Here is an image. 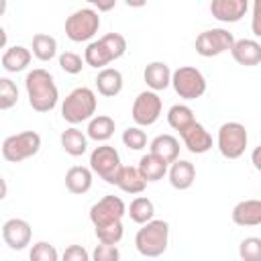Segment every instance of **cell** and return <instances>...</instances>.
Masks as SVG:
<instances>
[{
	"label": "cell",
	"mask_w": 261,
	"mask_h": 261,
	"mask_svg": "<svg viewBox=\"0 0 261 261\" xmlns=\"http://www.w3.org/2000/svg\"><path fill=\"white\" fill-rule=\"evenodd\" d=\"M24 90L29 98V106L35 112H51L59 102V90L53 75L43 69H31L24 77Z\"/></svg>",
	"instance_id": "1"
},
{
	"label": "cell",
	"mask_w": 261,
	"mask_h": 261,
	"mask_svg": "<svg viewBox=\"0 0 261 261\" xmlns=\"http://www.w3.org/2000/svg\"><path fill=\"white\" fill-rule=\"evenodd\" d=\"M169 245V224L167 220L153 218L147 224H141V228L135 234V249L139 255L155 259L161 257L167 251Z\"/></svg>",
	"instance_id": "2"
},
{
	"label": "cell",
	"mask_w": 261,
	"mask_h": 261,
	"mask_svg": "<svg viewBox=\"0 0 261 261\" xmlns=\"http://www.w3.org/2000/svg\"><path fill=\"white\" fill-rule=\"evenodd\" d=\"M96 108H98L96 92L88 86H80L65 96L61 104V118L69 122L71 126H75V124L90 120L96 114Z\"/></svg>",
	"instance_id": "3"
},
{
	"label": "cell",
	"mask_w": 261,
	"mask_h": 261,
	"mask_svg": "<svg viewBox=\"0 0 261 261\" xmlns=\"http://www.w3.org/2000/svg\"><path fill=\"white\" fill-rule=\"evenodd\" d=\"M100 24H102L100 12H96L92 6H84V8L73 10L65 18V35L73 43H86L94 39Z\"/></svg>",
	"instance_id": "4"
},
{
	"label": "cell",
	"mask_w": 261,
	"mask_h": 261,
	"mask_svg": "<svg viewBox=\"0 0 261 261\" xmlns=\"http://www.w3.org/2000/svg\"><path fill=\"white\" fill-rule=\"evenodd\" d=\"M0 151L8 163H20L24 159L35 157L41 151V135L37 130H22L10 135L2 141Z\"/></svg>",
	"instance_id": "5"
},
{
	"label": "cell",
	"mask_w": 261,
	"mask_h": 261,
	"mask_svg": "<svg viewBox=\"0 0 261 261\" xmlns=\"http://www.w3.org/2000/svg\"><path fill=\"white\" fill-rule=\"evenodd\" d=\"M249 145V133L241 122H224L216 133V147L224 159H239L245 155Z\"/></svg>",
	"instance_id": "6"
},
{
	"label": "cell",
	"mask_w": 261,
	"mask_h": 261,
	"mask_svg": "<svg viewBox=\"0 0 261 261\" xmlns=\"http://www.w3.org/2000/svg\"><path fill=\"white\" fill-rule=\"evenodd\" d=\"M175 94L181 100H198L206 94L208 82L204 73L194 65H181L175 71H171V84Z\"/></svg>",
	"instance_id": "7"
},
{
	"label": "cell",
	"mask_w": 261,
	"mask_h": 261,
	"mask_svg": "<svg viewBox=\"0 0 261 261\" xmlns=\"http://www.w3.org/2000/svg\"><path fill=\"white\" fill-rule=\"evenodd\" d=\"M122 169V161H120V153L112 147V145H98L92 153H90V171L96 173L100 179H104L110 186H116L118 175Z\"/></svg>",
	"instance_id": "8"
},
{
	"label": "cell",
	"mask_w": 261,
	"mask_h": 261,
	"mask_svg": "<svg viewBox=\"0 0 261 261\" xmlns=\"http://www.w3.org/2000/svg\"><path fill=\"white\" fill-rule=\"evenodd\" d=\"M234 45V35L228 29L222 27H214V29H206L196 37V53L202 57H216L222 55L226 51H230V47Z\"/></svg>",
	"instance_id": "9"
},
{
	"label": "cell",
	"mask_w": 261,
	"mask_h": 261,
	"mask_svg": "<svg viewBox=\"0 0 261 261\" xmlns=\"http://www.w3.org/2000/svg\"><path fill=\"white\" fill-rule=\"evenodd\" d=\"M161 98L157 92H151V90H143L137 94L135 102H133V108H130V116L135 120L137 126H151L159 120L161 116Z\"/></svg>",
	"instance_id": "10"
},
{
	"label": "cell",
	"mask_w": 261,
	"mask_h": 261,
	"mask_svg": "<svg viewBox=\"0 0 261 261\" xmlns=\"http://www.w3.org/2000/svg\"><path fill=\"white\" fill-rule=\"evenodd\" d=\"M124 214H126V204L122 202V198L108 194V196L100 198L96 204H92L90 222L94 224V228H98V226H104V224L122 222Z\"/></svg>",
	"instance_id": "11"
},
{
	"label": "cell",
	"mask_w": 261,
	"mask_h": 261,
	"mask_svg": "<svg viewBox=\"0 0 261 261\" xmlns=\"http://www.w3.org/2000/svg\"><path fill=\"white\" fill-rule=\"evenodd\" d=\"M31 224L24 218H8L2 224V241L8 245L12 251H22L31 245Z\"/></svg>",
	"instance_id": "12"
},
{
	"label": "cell",
	"mask_w": 261,
	"mask_h": 261,
	"mask_svg": "<svg viewBox=\"0 0 261 261\" xmlns=\"http://www.w3.org/2000/svg\"><path fill=\"white\" fill-rule=\"evenodd\" d=\"M179 137H181L184 147H186L192 155H204V153H208V151L212 149V135H210V133L206 130V126L200 124L198 120L192 122L188 128H184V130L179 133Z\"/></svg>",
	"instance_id": "13"
},
{
	"label": "cell",
	"mask_w": 261,
	"mask_h": 261,
	"mask_svg": "<svg viewBox=\"0 0 261 261\" xmlns=\"http://www.w3.org/2000/svg\"><path fill=\"white\" fill-rule=\"evenodd\" d=\"M208 8H210V14L218 22L232 24V22H239L247 14L249 2L247 0H212Z\"/></svg>",
	"instance_id": "14"
},
{
	"label": "cell",
	"mask_w": 261,
	"mask_h": 261,
	"mask_svg": "<svg viewBox=\"0 0 261 261\" xmlns=\"http://www.w3.org/2000/svg\"><path fill=\"white\" fill-rule=\"evenodd\" d=\"M230 55L239 65L255 67L261 63V43L255 39H234Z\"/></svg>",
	"instance_id": "15"
},
{
	"label": "cell",
	"mask_w": 261,
	"mask_h": 261,
	"mask_svg": "<svg viewBox=\"0 0 261 261\" xmlns=\"http://www.w3.org/2000/svg\"><path fill=\"white\" fill-rule=\"evenodd\" d=\"M167 177L175 190H188L196 181V167L188 159H175L167 167Z\"/></svg>",
	"instance_id": "16"
},
{
	"label": "cell",
	"mask_w": 261,
	"mask_h": 261,
	"mask_svg": "<svg viewBox=\"0 0 261 261\" xmlns=\"http://www.w3.org/2000/svg\"><path fill=\"white\" fill-rule=\"evenodd\" d=\"M232 222L237 226H259L261 224V200H241L232 208Z\"/></svg>",
	"instance_id": "17"
},
{
	"label": "cell",
	"mask_w": 261,
	"mask_h": 261,
	"mask_svg": "<svg viewBox=\"0 0 261 261\" xmlns=\"http://www.w3.org/2000/svg\"><path fill=\"white\" fill-rule=\"evenodd\" d=\"M143 80L151 92H161L171 84V69L165 61H151L145 65Z\"/></svg>",
	"instance_id": "18"
},
{
	"label": "cell",
	"mask_w": 261,
	"mask_h": 261,
	"mask_svg": "<svg viewBox=\"0 0 261 261\" xmlns=\"http://www.w3.org/2000/svg\"><path fill=\"white\" fill-rule=\"evenodd\" d=\"M122 86H124V77L122 73L116 69V67H104L98 71L96 75V88H98V94L104 96V98H114L122 92Z\"/></svg>",
	"instance_id": "19"
},
{
	"label": "cell",
	"mask_w": 261,
	"mask_h": 261,
	"mask_svg": "<svg viewBox=\"0 0 261 261\" xmlns=\"http://www.w3.org/2000/svg\"><path fill=\"white\" fill-rule=\"evenodd\" d=\"M179 141L173 135H157L151 143H149V153L163 159L167 165L173 163L175 159H179Z\"/></svg>",
	"instance_id": "20"
},
{
	"label": "cell",
	"mask_w": 261,
	"mask_h": 261,
	"mask_svg": "<svg viewBox=\"0 0 261 261\" xmlns=\"http://www.w3.org/2000/svg\"><path fill=\"white\" fill-rule=\"evenodd\" d=\"M92 181H94V173L86 165H73L65 171V188L69 194L82 196V194L90 192Z\"/></svg>",
	"instance_id": "21"
},
{
	"label": "cell",
	"mask_w": 261,
	"mask_h": 261,
	"mask_svg": "<svg viewBox=\"0 0 261 261\" xmlns=\"http://www.w3.org/2000/svg\"><path fill=\"white\" fill-rule=\"evenodd\" d=\"M167 163L151 153L143 155L139 159V165H137V171L139 175L145 179V184H155V181H161L165 175H167Z\"/></svg>",
	"instance_id": "22"
},
{
	"label": "cell",
	"mask_w": 261,
	"mask_h": 261,
	"mask_svg": "<svg viewBox=\"0 0 261 261\" xmlns=\"http://www.w3.org/2000/svg\"><path fill=\"white\" fill-rule=\"evenodd\" d=\"M116 130V122L114 118L106 116V114H94L88 120V128H86V137L96 141V143H106Z\"/></svg>",
	"instance_id": "23"
},
{
	"label": "cell",
	"mask_w": 261,
	"mask_h": 261,
	"mask_svg": "<svg viewBox=\"0 0 261 261\" xmlns=\"http://www.w3.org/2000/svg\"><path fill=\"white\" fill-rule=\"evenodd\" d=\"M31 59H33L31 49H27L22 45H14L2 53V67L8 73H18V71H24L29 67Z\"/></svg>",
	"instance_id": "24"
},
{
	"label": "cell",
	"mask_w": 261,
	"mask_h": 261,
	"mask_svg": "<svg viewBox=\"0 0 261 261\" xmlns=\"http://www.w3.org/2000/svg\"><path fill=\"white\" fill-rule=\"evenodd\" d=\"M61 149L71 157H82L88 151V137L77 126H69L59 135Z\"/></svg>",
	"instance_id": "25"
},
{
	"label": "cell",
	"mask_w": 261,
	"mask_h": 261,
	"mask_svg": "<svg viewBox=\"0 0 261 261\" xmlns=\"http://www.w3.org/2000/svg\"><path fill=\"white\" fill-rule=\"evenodd\" d=\"M112 61H114V57L110 55V51L106 49V45H104L100 39L88 43V47H86V51H84V63H86V65H90V67H94V69H104V67H108V63H112Z\"/></svg>",
	"instance_id": "26"
},
{
	"label": "cell",
	"mask_w": 261,
	"mask_h": 261,
	"mask_svg": "<svg viewBox=\"0 0 261 261\" xmlns=\"http://www.w3.org/2000/svg\"><path fill=\"white\" fill-rule=\"evenodd\" d=\"M31 55H35L39 61H51L57 55V41L55 37L47 33H37L33 35L31 41Z\"/></svg>",
	"instance_id": "27"
},
{
	"label": "cell",
	"mask_w": 261,
	"mask_h": 261,
	"mask_svg": "<svg viewBox=\"0 0 261 261\" xmlns=\"http://www.w3.org/2000/svg\"><path fill=\"white\" fill-rule=\"evenodd\" d=\"M126 214L130 216L133 222H137V224H147L149 220L155 218V204H153L147 196H137V198L126 206Z\"/></svg>",
	"instance_id": "28"
},
{
	"label": "cell",
	"mask_w": 261,
	"mask_h": 261,
	"mask_svg": "<svg viewBox=\"0 0 261 261\" xmlns=\"http://www.w3.org/2000/svg\"><path fill=\"white\" fill-rule=\"evenodd\" d=\"M116 186H118L124 194H130V196H133V194H141V192L147 188L145 179L139 175L137 167H133V165H122Z\"/></svg>",
	"instance_id": "29"
},
{
	"label": "cell",
	"mask_w": 261,
	"mask_h": 261,
	"mask_svg": "<svg viewBox=\"0 0 261 261\" xmlns=\"http://www.w3.org/2000/svg\"><path fill=\"white\" fill-rule=\"evenodd\" d=\"M192 122H196L194 118V110L188 106V104H173L169 110H167V124L181 133L184 128H188Z\"/></svg>",
	"instance_id": "30"
},
{
	"label": "cell",
	"mask_w": 261,
	"mask_h": 261,
	"mask_svg": "<svg viewBox=\"0 0 261 261\" xmlns=\"http://www.w3.org/2000/svg\"><path fill=\"white\" fill-rule=\"evenodd\" d=\"M18 104V88L10 77H0V110H10Z\"/></svg>",
	"instance_id": "31"
},
{
	"label": "cell",
	"mask_w": 261,
	"mask_h": 261,
	"mask_svg": "<svg viewBox=\"0 0 261 261\" xmlns=\"http://www.w3.org/2000/svg\"><path fill=\"white\" fill-rule=\"evenodd\" d=\"M94 230H96L98 243H104V245H118L120 239H122V234H124L122 222L104 224V226H98V228H94Z\"/></svg>",
	"instance_id": "32"
},
{
	"label": "cell",
	"mask_w": 261,
	"mask_h": 261,
	"mask_svg": "<svg viewBox=\"0 0 261 261\" xmlns=\"http://www.w3.org/2000/svg\"><path fill=\"white\" fill-rule=\"evenodd\" d=\"M29 261H59V253L55 245L47 241H37L29 251Z\"/></svg>",
	"instance_id": "33"
},
{
	"label": "cell",
	"mask_w": 261,
	"mask_h": 261,
	"mask_svg": "<svg viewBox=\"0 0 261 261\" xmlns=\"http://www.w3.org/2000/svg\"><path fill=\"white\" fill-rule=\"evenodd\" d=\"M239 257L243 261H261V239L247 237L239 245Z\"/></svg>",
	"instance_id": "34"
},
{
	"label": "cell",
	"mask_w": 261,
	"mask_h": 261,
	"mask_svg": "<svg viewBox=\"0 0 261 261\" xmlns=\"http://www.w3.org/2000/svg\"><path fill=\"white\" fill-rule=\"evenodd\" d=\"M122 143L130 151H141V149L147 147V133L141 126H128L122 133Z\"/></svg>",
	"instance_id": "35"
},
{
	"label": "cell",
	"mask_w": 261,
	"mask_h": 261,
	"mask_svg": "<svg viewBox=\"0 0 261 261\" xmlns=\"http://www.w3.org/2000/svg\"><path fill=\"white\" fill-rule=\"evenodd\" d=\"M57 61H59V67H61L65 73H69V75H77V73H82V69H84V59H82V55H77V53H73V51H63Z\"/></svg>",
	"instance_id": "36"
},
{
	"label": "cell",
	"mask_w": 261,
	"mask_h": 261,
	"mask_svg": "<svg viewBox=\"0 0 261 261\" xmlns=\"http://www.w3.org/2000/svg\"><path fill=\"white\" fill-rule=\"evenodd\" d=\"M90 261H120V251L116 245L98 243L90 255Z\"/></svg>",
	"instance_id": "37"
},
{
	"label": "cell",
	"mask_w": 261,
	"mask_h": 261,
	"mask_svg": "<svg viewBox=\"0 0 261 261\" xmlns=\"http://www.w3.org/2000/svg\"><path fill=\"white\" fill-rule=\"evenodd\" d=\"M59 261H90V253L82 245H69L63 249Z\"/></svg>",
	"instance_id": "38"
},
{
	"label": "cell",
	"mask_w": 261,
	"mask_h": 261,
	"mask_svg": "<svg viewBox=\"0 0 261 261\" xmlns=\"http://www.w3.org/2000/svg\"><path fill=\"white\" fill-rule=\"evenodd\" d=\"M259 16H261V4L257 2L253 6V35L255 37H261V29H259Z\"/></svg>",
	"instance_id": "39"
},
{
	"label": "cell",
	"mask_w": 261,
	"mask_h": 261,
	"mask_svg": "<svg viewBox=\"0 0 261 261\" xmlns=\"http://www.w3.org/2000/svg\"><path fill=\"white\" fill-rule=\"evenodd\" d=\"M94 6H96V8H94L96 12H100V10H110V8L116 6V0H110V2H98V0H96Z\"/></svg>",
	"instance_id": "40"
},
{
	"label": "cell",
	"mask_w": 261,
	"mask_h": 261,
	"mask_svg": "<svg viewBox=\"0 0 261 261\" xmlns=\"http://www.w3.org/2000/svg\"><path fill=\"white\" fill-rule=\"evenodd\" d=\"M6 194H8V184H6V179L0 175V202L6 198Z\"/></svg>",
	"instance_id": "41"
},
{
	"label": "cell",
	"mask_w": 261,
	"mask_h": 261,
	"mask_svg": "<svg viewBox=\"0 0 261 261\" xmlns=\"http://www.w3.org/2000/svg\"><path fill=\"white\" fill-rule=\"evenodd\" d=\"M6 43H8V35H6V31H4V27H0V49H4Z\"/></svg>",
	"instance_id": "42"
},
{
	"label": "cell",
	"mask_w": 261,
	"mask_h": 261,
	"mask_svg": "<svg viewBox=\"0 0 261 261\" xmlns=\"http://www.w3.org/2000/svg\"><path fill=\"white\" fill-rule=\"evenodd\" d=\"M257 155H259V149H255V153H253V163H255V167L259 169L261 165H259V159H257Z\"/></svg>",
	"instance_id": "43"
},
{
	"label": "cell",
	"mask_w": 261,
	"mask_h": 261,
	"mask_svg": "<svg viewBox=\"0 0 261 261\" xmlns=\"http://www.w3.org/2000/svg\"><path fill=\"white\" fill-rule=\"evenodd\" d=\"M6 6H8V4H6V0H0V16L6 12Z\"/></svg>",
	"instance_id": "44"
}]
</instances>
